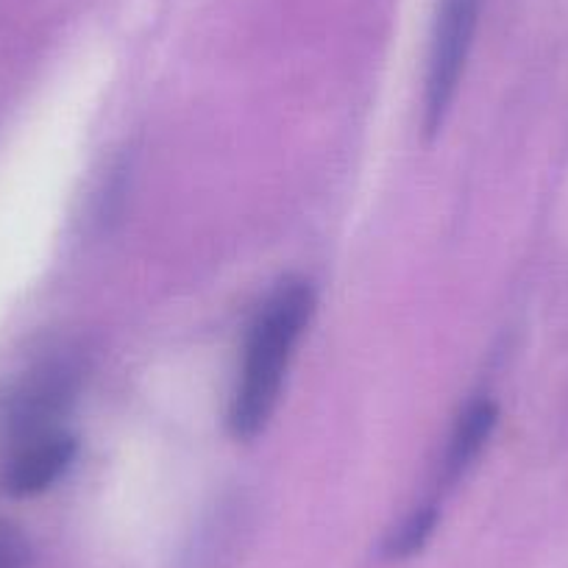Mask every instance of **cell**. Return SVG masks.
Here are the masks:
<instances>
[{
	"label": "cell",
	"mask_w": 568,
	"mask_h": 568,
	"mask_svg": "<svg viewBox=\"0 0 568 568\" xmlns=\"http://www.w3.org/2000/svg\"><path fill=\"white\" fill-rule=\"evenodd\" d=\"M479 3L483 0H440L438 3L424 90V125L429 134L444 125L460 90L474 34H477Z\"/></svg>",
	"instance_id": "3957f363"
},
{
	"label": "cell",
	"mask_w": 568,
	"mask_h": 568,
	"mask_svg": "<svg viewBox=\"0 0 568 568\" xmlns=\"http://www.w3.org/2000/svg\"><path fill=\"white\" fill-rule=\"evenodd\" d=\"M26 549L12 529L0 527V568H23Z\"/></svg>",
	"instance_id": "52a82bcc"
},
{
	"label": "cell",
	"mask_w": 568,
	"mask_h": 568,
	"mask_svg": "<svg viewBox=\"0 0 568 568\" xmlns=\"http://www.w3.org/2000/svg\"><path fill=\"white\" fill-rule=\"evenodd\" d=\"M496 420H499V407L490 398H477L463 409L455 429H452L449 446H446L444 474H440L444 485H457L466 477L468 468L477 463V457L488 446Z\"/></svg>",
	"instance_id": "5b68a950"
},
{
	"label": "cell",
	"mask_w": 568,
	"mask_h": 568,
	"mask_svg": "<svg viewBox=\"0 0 568 568\" xmlns=\"http://www.w3.org/2000/svg\"><path fill=\"white\" fill-rule=\"evenodd\" d=\"M440 521L438 505H420L387 535L385 540V555L390 560H407L415 557L418 551H424V546L429 544V538L435 535Z\"/></svg>",
	"instance_id": "8992f818"
},
{
	"label": "cell",
	"mask_w": 568,
	"mask_h": 568,
	"mask_svg": "<svg viewBox=\"0 0 568 568\" xmlns=\"http://www.w3.org/2000/svg\"><path fill=\"white\" fill-rule=\"evenodd\" d=\"M79 455V440L68 429L29 435L7 444L0 485L12 499H31L51 490L73 466Z\"/></svg>",
	"instance_id": "277c9868"
},
{
	"label": "cell",
	"mask_w": 568,
	"mask_h": 568,
	"mask_svg": "<svg viewBox=\"0 0 568 568\" xmlns=\"http://www.w3.org/2000/svg\"><path fill=\"white\" fill-rule=\"evenodd\" d=\"M81 385V363L73 354H48L14 379L3 398L0 424L3 444L29 438V435L62 429L70 404Z\"/></svg>",
	"instance_id": "7a4b0ae2"
},
{
	"label": "cell",
	"mask_w": 568,
	"mask_h": 568,
	"mask_svg": "<svg viewBox=\"0 0 568 568\" xmlns=\"http://www.w3.org/2000/svg\"><path fill=\"white\" fill-rule=\"evenodd\" d=\"M313 313L315 291L307 278H284L260 304L245 332L243 357L229 398L226 420L234 440L248 444L265 433Z\"/></svg>",
	"instance_id": "6da1fadb"
}]
</instances>
